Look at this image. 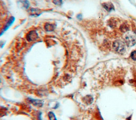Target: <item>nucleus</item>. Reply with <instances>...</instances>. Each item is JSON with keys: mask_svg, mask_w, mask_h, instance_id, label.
<instances>
[{"mask_svg": "<svg viewBox=\"0 0 136 120\" xmlns=\"http://www.w3.org/2000/svg\"><path fill=\"white\" fill-rule=\"evenodd\" d=\"M113 47L114 50L117 53L120 54H124L126 50L124 43L123 41L119 40H116L113 42Z\"/></svg>", "mask_w": 136, "mask_h": 120, "instance_id": "1", "label": "nucleus"}, {"mask_svg": "<svg viewBox=\"0 0 136 120\" xmlns=\"http://www.w3.org/2000/svg\"><path fill=\"white\" fill-rule=\"evenodd\" d=\"M125 41L126 44L129 47L133 46L136 43V40L135 37L132 35H127L125 38Z\"/></svg>", "mask_w": 136, "mask_h": 120, "instance_id": "2", "label": "nucleus"}, {"mask_svg": "<svg viewBox=\"0 0 136 120\" xmlns=\"http://www.w3.org/2000/svg\"><path fill=\"white\" fill-rule=\"evenodd\" d=\"M38 38L37 32L35 31H31L27 34V39L29 41H32L36 40Z\"/></svg>", "mask_w": 136, "mask_h": 120, "instance_id": "3", "label": "nucleus"}, {"mask_svg": "<svg viewBox=\"0 0 136 120\" xmlns=\"http://www.w3.org/2000/svg\"><path fill=\"white\" fill-rule=\"evenodd\" d=\"M102 6L108 12H111L112 11L114 10V7L113 4L111 3V2H105V3H103L102 4Z\"/></svg>", "mask_w": 136, "mask_h": 120, "instance_id": "4", "label": "nucleus"}, {"mask_svg": "<svg viewBox=\"0 0 136 120\" xmlns=\"http://www.w3.org/2000/svg\"><path fill=\"white\" fill-rule=\"evenodd\" d=\"M29 102L35 105V106L37 107H41L43 105L42 102L39 101V100H37V99H29Z\"/></svg>", "mask_w": 136, "mask_h": 120, "instance_id": "5", "label": "nucleus"}, {"mask_svg": "<svg viewBox=\"0 0 136 120\" xmlns=\"http://www.w3.org/2000/svg\"><path fill=\"white\" fill-rule=\"evenodd\" d=\"M129 30V26L127 23H123L120 27V30L122 32H125Z\"/></svg>", "mask_w": 136, "mask_h": 120, "instance_id": "6", "label": "nucleus"}, {"mask_svg": "<svg viewBox=\"0 0 136 120\" xmlns=\"http://www.w3.org/2000/svg\"><path fill=\"white\" fill-rule=\"evenodd\" d=\"M30 13H31L32 16H37L41 13V11L38 9H31L30 11Z\"/></svg>", "mask_w": 136, "mask_h": 120, "instance_id": "7", "label": "nucleus"}, {"mask_svg": "<svg viewBox=\"0 0 136 120\" xmlns=\"http://www.w3.org/2000/svg\"><path fill=\"white\" fill-rule=\"evenodd\" d=\"M45 30L48 31H51L52 30H53L54 27V26L53 24H46V26H45Z\"/></svg>", "mask_w": 136, "mask_h": 120, "instance_id": "8", "label": "nucleus"}, {"mask_svg": "<svg viewBox=\"0 0 136 120\" xmlns=\"http://www.w3.org/2000/svg\"><path fill=\"white\" fill-rule=\"evenodd\" d=\"M85 102L87 104H90L93 102V97L90 96H87L85 97Z\"/></svg>", "mask_w": 136, "mask_h": 120, "instance_id": "9", "label": "nucleus"}, {"mask_svg": "<svg viewBox=\"0 0 136 120\" xmlns=\"http://www.w3.org/2000/svg\"><path fill=\"white\" fill-rule=\"evenodd\" d=\"M49 120H57L56 116H55V114L52 112H49Z\"/></svg>", "mask_w": 136, "mask_h": 120, "instance_id": "10", "label": "nucleus"}, {"mask_svg": "<svg viewBox=\"0 0 136 120\" xmlns=\"http://www.w3.org/2000/svg\"><path fill=\"white\" fill-rule=\"evenodd\" d=\"M131 57L133 60L136 61V51H133L131 54Z\"/></svg>", "mask_w": 136, "mask_h": 120, "instance_id": "11", "label": "nucleus"}, {"mask_svg": "<svg viewBox=\"0 0 136 120\" xmlns=\"http://www.w3.org/2000/svg\"><path fill=\"white\" fill-rule=\"evenodd\" d=\"M53 3L55 4L60 5L62 4V0H53Z\"/></svg>", "mask_w": 136, "mask_h": 120, "instance_id": "12", "label": "nucleus"}, {"mask_svg": "<svg viewBox=\"0 0 136 120\" xmlns=\"http://www.w3.org/2000/svg\"></svg>", "mask_w": 136, "mask_h": 120, "instance_id": "13", "label": "nucleus"}]
</instances>
